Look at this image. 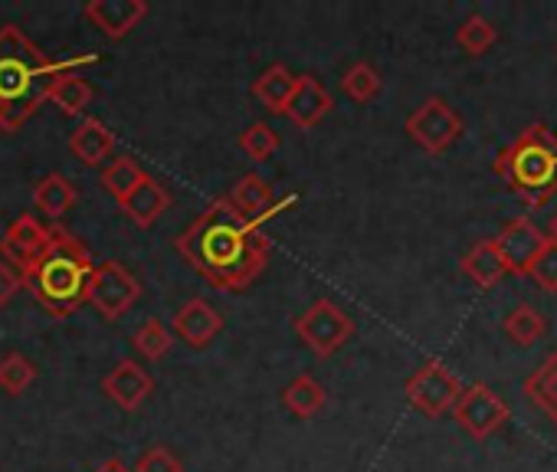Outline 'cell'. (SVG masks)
I'll return each mask as SVG.
<instances>
[{
  "mask_svg": "<svg viewBox=\"0 0 557 472\" xmlns=\"http://www.w3.org/2000/svg\"><path fill=\"white\" fill-rule=\"evenodd\" d=\"M177 253L190 270H197L213 289L239 293L256 283L269 263V236L259 223L246 220L226 203L213 200L174 240Z\"/></svg>",
  "mask_w": 557,
  "mask_h": 472,
  "instance_id": "obj_1",
  "label": "cell"
},
{
  "mask_svg": "<svg viewBox=\"0 0 557 472\" xmlns=\"http://www.w3.org/2000/svg\"><path fill=\"white\" fill-rule=\"evenodd\" d=\"M89 63H96V57L53 63L17 24L0 27V132H21L44 109L60 73Z\"/></svg>",
  "mask_w": 557,
  "mask_h": 472,
  "instance_id": "obj_2",
  "label": "cell"
},
{
  "mask_svg": "<svg viewBox=\"0 0 557 472\" xmlns=\"http://www.w3.org/2000/svg\"><path fill=\"white\" fill-rule=\"evenodd\" d=\"M92 276H96L92 253L66 226L53 223L47 250L37 257V263L24 270V289H30V296L50 315L70 319L79 306L89 302Z\"/></svg>",
  "mask_w": 557,
  "mask_h": 472,
  "instance_id": "obj_3",
  "label": "cell"
},
{
  "mask_svg": "<svg viewBox=\"0 0 557 472\" xmlns=\"http://www.w3.org/2000/svg\"><path fill=\"white\" fill-rule=\"evenodd\" d=\"M495 174L521 203L544 207L557 194V135L547 125H528L495 158Z\"/></svg>",
  "mask_w": 557,
  "mask_h": 472,
  "instance_id": "obj_4",
  "label": "cell"
},
{
  "mask_svg": "<svg viewBox=\"0 0 557 472\" xmlns=\"http://www.w3.org/2000/svg\"><path fill=\"white\" fill-rule=\"evenodd\" d=\"M293 328H296L299 341L315 358H332L335 351H342L351 341L355 319L342 306H335L332 299H319L293 322Z\"/></svg>",
  "mask_w": 557,
  "mask_h": 472,
  "instance_id": "obj_5",
  "label": "cell"
},
{
  "mask_svg": "<svg viewBox=\"0 0 557 472\" xmlns=\"http://www.w3.org/2000/svg\"><path fill=\"white\" fill-rule=\"evenodd\" d=\"M407 135L426 151V154H446L466 132L462 125V115L440 96H430L423 105H417L410 115H407Z\"/></svg>",
  "mask_w": 557,
  "mask_h": 472,
  "instance_id": "obj_6",
  "label": "cell"
},
{
  "mask_svg": "<svg viewBox=\"0 0 557 472\" xmlns=\"http://www.w3.org/2000/svg\"><path fill=\"white\" fill-rule=\"evenodd\" d=\"M404 390L413 410H420L430 420H440L453 410L456 397L462 394V381L443 361H426L407 377Z\"/></svg>",
  "mask_w": 557,
  "mask_h": 472,
  "instance_id": "obj_7",
  "label": "cell"
},
{
  "mask_svg": "<svg viewBox=\"0 0 557 472\" xmlns=\"http://www.w3.org/2000/svg\"><path fill=\"white\" fill-rule=\"evenodd\" d=\"M449 413H453L456 426H459L462 433H469L472 439H488V436H495V433L508 423V417H511L508 403H505L488 384H482V381L462 387V394L456 397V403H453Z\"/></svg>",
  "mask_w": 557,
  "mask_h": 472,
  "instance_id": "obj_8",
  "label": "cell"
},
{
  "mask_svg": "<svg viewBox=\"0 0 557 472\" xmlns=\"http://www.w3.org/2000/svg\"><path fill=\"white\" fill-rule=\"evenodd\" d=\"M138 299H141V283L119 260L96 266V276L89 286V306H96V312L106 322H119Z\"/></svg>",
  "mask_w": 557,
  "mask_h": 472,
  "instance_id": "obj_9",
  "label": "cell"
},
{
  "mask_svg": "<svg viewBox=\"0 0 557 472\" xmlns=\"http://www.w3.org/2000/svg\"><path fill=\"white\" fill-rule=\"evenodd\" d=\"M492 240H495V247H498V253H502L505 270L515 273V276H528L534 257H537V253L544 250V244H547V236L534 226L531 216H515V220H508V223L498 229V236H492Z\"/></svg>",
  "mask_w": 557,
  "mask_h": 472,
  "instance_id": "obj_10",
  "label": "cell"
},
{
  "mask_svg": "<svg viewBox=\"0 0 557 472\" xmlns=\"http://www.w3.org/2000/svg\"><path fill=\"white\" fill-rule=\"evenodd\" d=\"M50 244V226L40 223L34 213H21L0 236V260L14 270H27L30 263H37V257L47 250Z\"/></svg>",
  "mask_w": 557,
  "mask_h": 472,
  "instance_id": "obj_11",
  "label": "cell"
},
{
  "mask_svg": "<svg viewBox=\"0 0 557 472\" xmlns=\"http://www.w3.org/2000/svg\"><path fill=\"white\" fill-rule=\"evenodd\" d=\"M83 17L109 40H125L145 17L148 0H89Z\"/></svg>",
  "mask_w": 557,
  "mask_h": 472,
  "instance_id": "obj_12",
  "label": "cell"
},
{
  "mask_svg": "<svg viewBox=\"0 0 557 472\" xmlns=\"http://www.w3.org/2000/svg\"><path fill=\"white\" fill-rule=\"evenodd\" d=\"M223 332V315L207 299L184 302L171 319V335L190 348H207Z\"/></svg>",
  "mask_w": 557,
  "mask_h": 472,
  "instance_id": "obj_13",
  "label": "cell"
},
{
  "mask_svg": "<svg viewBox=\"0 0 557 472\" xmlns=\"http://www.w3.org/2000/svg\"><path fill=\"white\" fill-rule=\"evenodd\" d=\"M102 390L109 394V400L115 403V407H122V410H138L148 397H151V390H154V377L138 364V361H132V358H125V361H119L106 377H102Z\"/></svg>",
  "mask_w": 557,
  "mask_h": 472,
  "instance_id": "obj_14",
  "label": "cell"
},
{
  "mask_svg": "<svg viewBox=\"0 0 557 472\" xmlns=\"http://www.w3.org/2000/svg\"><path fill=\"white\" fill-rule=\"evenodd\" d=\"M335 109L332 92L315 79V76H299L296 79V92L289 99L286 119L299 128V132H312L319 122H325Z\"/></svg>",
  "mask_w": 557,
  "mask_h": 472,
  "instance_id": "obj_15",
  "label": "cell"
},
{
  "mask_svg": "<svg viewBox=\"0 0 557 472\" xmlns=\"http://www.w3.org/2000/svg\"><path fill=\"white\" fill-rule=\"evenodd\" d=\"M226 203H230L233 210H239L246 220H252V223L262 226L265 216H272L275 210H283V207L296 203V197H286L283 203H275V200H272V187L265 184V177H259V174H243V177L230 187Z\"/></svg>",
  "mask_w": 557,
  "mask_h": 472,
  "instance_id": "obj_16",
  "label": "cell"
},
{
  "mask_svg": "<svg viewBox=\"0 0 557 472\" xmlns=\"http://www.w3.org/2000/svg\"><path fill=\"white\" fill-rule=\"evenodd\" d=\"M119 207L125 210V216H128L135 226L148 229V226H154V223L161 220V213H168L171 194H168V187H164L158 177L145 174V181H141Z\"/></svg>",
  "mask_w": 557,
  "mask_h": 472,
  "instance_id": "obj_17",
  "label": "cell"
},
{
  "mask_svg": "<svg viewBox=\"0 0 557 472\" xmlns=\"http://www.w3.org/2000/svg\"><path fill=\"white\" fill-rule=\"evenodd\" d=\"M70 151H73V158H79L86 167H99V164H106L109 158H112V151H115V135L99 122V119H83L76 128H73V135H70Z\"/></svg>",
  "mask_w": 557,
  "mask_h": 472,
  "instance_id": "obj_18",
  "label": "cell"
},
{
  "mask_svg": "<svg viewBox=\"0 0 557 472\" xmlns=\"http://www.w3.org/2000/svg\"><path fill=\"white\" fill-rule=\"evenodd\" d=\"M296 79H299V76H293L289 66L272 63L262 76L252 79V96L265 105L269 115H286L289 99H293V92H296Z\"/></svg>",
  "mask_w": 557,
  "mask_h": 472,
  "instance_id": "obj_19",
  "label": "cell"
},
{
  "mask_svg": "<svg viewBox=\"0 0 557 472\" xmlns=\"http://www.w3.org/2000/svg\"><path fill=\"white\" fill-rule=\"evenodd\" d=\"M459 270H462V276L472 280L479 289H495V286L508 276V270H505V263H502V253H498V247H495L492 236H488V240H479V244L462 257Z\"/></svg>",
  "mask_w": 557,
  "mask_h": 472,
  "instance_id": "obj_20",
  "label": "cell"
},
{
  "mask_svg": "<svg viewBox=\"0 0 557 472\" xmlns=\"http://www.w3.org/2000/svg\"><path fill=\"white\" fill-rule=\"evenodd\" d=\"M521 390L557 426V348L524 377Z\"/></svg>",
  "mask_w": 557,
  "mask_h": 472,
  "instance_id": "obj_21",
  "label": "cell"
},
{
  "mask_svg": "<svg viewBox=\"0 0 557 472\" xmlns=\"http://www.w3.org/2000/svg\"><path fill=\"white\" fill-rule=\"evenodd\" d=\"M76 184L66 177V174H47V177H40L37 184H34V203H37V210L40 213H47L50 220H63L70 210H73V203H76Z\"/></svg>",
  "mask_w": 557,
  "mask_h": 472,
  "instance_id": "obj_22",
  "label": "cell"
},
{
  "mask_svg": "<svg viewBox=\"0 0 557 472\" xmlns=\"http://www.w3.org/2000/svg\"><path fill=\"white\" fill-rule=\"evenodd\" d=\"M92 86H89V79H83V73H76V70H66V73H60V79L53 83V89H50V99L47 102H53L63 115H83L86 109H89V102H92Z\"/></svg>",
  "mask_w": 557,
  "mask_h": 472,
  "instance_id": "obj_23",
  "label": "cell"
},
{
  "mask_svg": "<svg viewBox=\"0 0 557 472\" xmlns=\"http://www.w3.org/2000/svg\"><path fill=\"white\" fill-rule=\"evenodd\" d=\"M325 400H329V394H325V387H322L312 374H299L296 381H289V384L283 387V403H286V410H289L293 417H299V420L315 417V413L325 407Z\"/></svg>",
  "mask_w": 557,
  "mask_h": 472,
  "instance_id": "obj_24",
  "label": "cell"
},
{
  "mask_svg": "<svg viewBox=\"0 0 557 472\" xmlns=\"http://www.w3.org/2000/svg\"><path fill=\"white\" fill-rule=\"evenodd\" d=\"M502 328H505L508 341H515V345H521V348H531L534 341H541V338H544L547 322H544V315H541L534 306L521 302V306H515V309L505 315Z\"/></svg>",
  "mask_w": 557,
  "mask_h": 472,
  "instance_id": "obj_25",
  "label": "cell"
},
{
  "mask_svg": "<svg viewBox=\"0 0 557 472\" xmlns=\"http://www.w3.org/2000/svg\"><path fill=\"white\" fill-rule=\"evenodd\" d=\"M495 40H498V30H495V24H492L488 17H482V14H469V17L462 21V27L456 30V44H459V50H462L466 57H485V53L495 47Z\"/></svg>",
  "mask_w": 557,
  "mask_h": 472,
  "instance_id": "obj_26",
  "label": "cell"
},
{
  "mask_svg": "<svg viewBox=\"0 0 557 472\" xmlns=\"http://www.w3.org/2000/svg\"><path fill=\"white\" fill-rule=\"evenodd\" d=\"M145 167L135 161V158H128V154H122V158H115L106 171H102V187L122 203L141 181H145Z\"/></svg>",
  "mask_w": 557,
  "mask_h": 472,
  "instance_id": "obj_27",
  "label": "cell"
},
{
  "mask_svg": "<svg viewBox=\"0 0 557 472\" xmlns=\"http://www.w3.org/2000/svg\"><path fill=\"white\" fill-rule=\"evenodd\" d=\"M381 86H384L381 73H377L371 63H364V60L355 63V66H348V73L342 76V92H345L351 102H358V105L377 99V96H381Z\"/></svg>",
  "mask_w": 557,
  "mask_h": 472,
  "instance_id": "obj_28",
  "label": "cell"
},
{
  "mask_svg": "<svg viewBox=\"0 0 557 472\" xmlns=\"http://www.w3.org/2000/svg\"><path fill=\"white\" fill-rule=\"evenodd\" d=\"M132 345H135V351H138L145 361H161V358H168V355H171V348H174V335H171V328H168V325H161L158 319H148L141 328H135V332H132Z\"/></svg>",
  "mask_w": 557,
  "mask_h": 472,
  "instance_id": "obj_29",
  "label": "cell"
},
{
  "mask_svg": "<svg viewBox=\"0 0 557 472\" xmlns=\"http://www.w3.org/2000/svg\"><path fill=\"white\" fill-rule=\"evenodd\" d=\"M37 381V364L24 358L21 351H11L0 358V390L8 397H21Z\"/></svg>",
  "mask_w": 557,
  "mask_h": 472,
  "instance_id": "obj_30",
  "label": "cell"
},
{
  "mask_svg": "<svg viewBox=\"0 0 557 472\" xmlns=\"http://www.w3.org/2000/svg\"><path fill=\"white\" fill-rule=\"evenodd\" d=\"M239 148L246 151L249 161H269L278 151V132L265 122H252L243 135H239Z\"/></svg>",
  "mask_w": 557,
  "mask_h": 472,
  "instance_id": "obj_31",
  "label": "cell"
},
{
  "mask_svg": "<svg viewBox=\"0 0 557 472\" xmlns=\"http://www.w3.org/2000/svg\"><path fill=\"white\" fill-rule=\"evenodd\" d=\"M528 280L544 289V293H557V244H544V250L534 257L531 270H528Z\"/></svg>",
  "mask_w": 557,
  "mask_h": 472,
  "instance_id": "obj_32",
  "label": "cell"
},
{
  "mask_svg": "<svg viewBox=\"0 0 557 472\" xmlns=\"http://www.w3.org/2000/svg\"><path fill=\"white\" fill-rule=\"evenodd\" d=\"M132 472H184V462L171 446H148Z\"/></svg>",
  "mask_w": 557,
  "mask_h": 472,
  "instance_id": "obj_33",
  "label": "cell"
},
{
  "mask_svg": "<svg viewBox=\"0 0 557 472\" xmlns=\"http://www.w3.org/2000/svg\"><path fill=\"white\" fill-rule=\"evenodd\" d=\"M24 289V273L21 270H14V266H8L4 260H0V309L4 306H11L14 302V296Z\"/></svg>",
  "mask_w": 557,
  "mask_h": 472,
  "instance_id": "obj_34",
  "label": "cell"
},
{
  "mask_svg": "<svg viewBox=\"0 0 557 472\" xmlns=\"http://www.w3.org/2000/svg\"><path fill=\"white\" fill-rule=\"evenodd\" d=\"M96 472H132V469H128V465H125V462H122L119 456H112V459H106V462H102V465H99Z\"/></svg>",
  "mask_w": 557,
  "mask_h": 472,
  "instance_id": "obj_35",
  "label": "cell"
},
{
  "mask_svg": "<svg viewBox=\"0 0 557 472\" xmlns=\"http://www.w3.org/2000/svg\"><path fill=\"white\" fill-rule=\"evenodd\" d=\"M544 236H547L550 244H557V213H554V216L547 220V233H544Z\"/></svg>",
  "mask_w": 557,
  "mask_h": 472,
  "instance_id": "obj_36",
  "label": "cell"
}]
</instances>
